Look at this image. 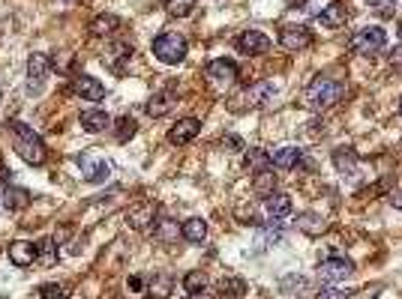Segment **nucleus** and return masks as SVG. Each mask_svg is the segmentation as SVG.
<instances>
[{
    "label": "nucleus",
    "mask_w": 402,
    "mask_h": 299,
    "mask_svg": "<svg viewBox=\"0 0 402 299\" xmlns=\"http://www.w3.org/2000/svg\"><path fill=\"white\" fill-rule=\"evenodd\" d=\"M9 132L15 135V153L22 156L27 165H42L49 150H45V141L36 135L24 120H9Z\"/></svg>",
    "instance_id": "nucleus-1"
},
{
    "label": "nucleus",
    "mask_w": 402,
    "mask_h": 299,
    "mask_svg": "<svg viewBox=\"0 0 402 299\" xmlns=\"http://www.w3.org/2000/svg\"><path fill=\"white\" fill-rule=\"evenodd\" d=\"M342 96H346V84L319 75V78H315L309 87H306L303 105H306L309 111H328V108H333V105L342 99Z\"/></svg>",
    "instance_id": "nucleus-2"
},
{
    "label": "nucleus",
    "mask_w": 402,
    "mask_h": 299,
    "mask_svg": "<svg viewBox=\"0 0 402 299\" xmlns=\"http://www.w3.org/2000/svg\"><path fill=\"white\" fill-rule=\"evenodd\" d=\"M186 51L189 45L180 33H159L156 40H153V57H156L159 63L166 66H177L186 60Z\"/></svg>",
    "instance_id": "nucleus-3"
},
{
    "label": "nucleus",
    "mask_w": 402,
    "mask_h": 299,
    "mask_svg": "<svg viewBox=\"0 0 402 299\" xmlns=\"http://www.w3.org/2000/svg\"><path fill=\"white\" fill-rule=\"evenodd\" d=\"M348 45H351L354 54L369 57V54H376V51H381V48L387 45V33H385V27L369 24V27H360V31L348 40Z\"/></svg>",
    "instance_id": "nucleus-4"
},
{
    "label": "nucleus",
    "mask_w": 402,
    "mask_h": 299,
    "mask_svg": "<svg viewBox=\"0 0 402 299\" xmlns=\"http://www.w3.org/2000/svg\"><path fill=\"white\" fill-rule=\"evenodd\" d=\"M351 273H354V264L348 257H342V255L324 257L319 264V278L324 284H337V282H342V278H348Z\"/></svg>",
    "instance_id": "nucleus-5"
},
{
    "label": "nucleus",
    "mask_w": 402,
    "mask_h": 299,
    "mask_svg": "<svg viewBox=\"0 0 402 299\" xmlns=\"http://www.w3.org/2000/svg\"><path fill=\"white\" fill-rule=\"evenodd\" d=\"M276 96V87L271 81H258L252 87H246V90L237 96V102H243V108H262Z\"/></svg>",
    "instance_id": "nucleus-6"
},
{
    "label": "nucleus",
    "mask_w": 402,
    "mask_h": 299,
    "mask_svg": "<svg viewBox=\"0 0 402 299\" xmlns=\"http://www.w3.org/2000/svg\"><path fill=\"white\" fill-rule=\"evenodd\" d=\"M280 45L285 51H303V48L312 45V33L300 24H285L280 31Z\"/></svg>",
    "instance_id": "nucleus-7"
},
{
    "label": "nucleus",
    "mask_w": 402,
    "mask_h": 299,
    "mask_svg": "<svg viewBox=\"0 0 402 299\" xmlns=\"http://www.w3.org/2000/svg\"><path fill=\"white\" fill-rule=\"evenodd\" d=\"M271 36L267 33H262V31H243L241 36H237V51L241 54H250V57H255V54H267L271 51Z\"/></svg>",
    "instance_id": "nucleus-8"
},
{
    "label": "nucleus",
    "mask_w": 402,
    "mask_h": 299,
    "mask_svg": "<svg viewBox=\"0 0 402 299\" xmlns=\"http://www.w3.org/2000/svg\"><path fill=\"white\" fill-rule=\"evenodd\" d=\"M127 221H129V228H136V230H147L153 221H156V204H153V200H138V204H132L127 210Z\"/></svg>",
    "instance_id": "nucleus-9"
},
{
    "label": "nucleus",
    "mask_w": 402,
    "mask_h": 299,
    "mask_svg": "<svg viewBox=\"0 0 402 299\" xmlns=\"http://www.w3.org/2000/svg\"><path fill=\"white\" fill-rule=\"evenodd\" d=\"M207 78L214 81L216 87L234 84V78H237V63H234V60H225V57H216V60L207 63Z\"/></svg>",
    "instance_id": "nucleus-10"
},
{
    "label": "nucleus",
    "mask_w": 402,
    "mask_h": 299,
    "mask_svg": "<svg viewBox=\"0 0 402 299\" xmlns=\"http://www.w3.org/2000/svg\"><path fill=\"white\" fill-rule=\"evenodd\" d=\"M79 168H81V177L88 182H105L111 177V165L105 159H97V156H79Z\"/></svg>",
    "instance_id": "nucleus-11"
},
{
    "label": "nucleus",
    "mask_w": 402,
    "mask_h": 299,
    "mask_svg": "<svg viewBox=\"0 0 402 299\" xmlns=\"http://www.w3.org/2000/svg\"><path fill=\"white\" fill-rule=\"evenodd\" d=\"M198 132H201V123H198L195 117H184V120H177L175 126L168 129V144H175V147H184V144L195 141Z\"/></svg>",
    "instance_id": "nucleus-12"
},
{
    "label": "nucleus",
    "mask_w": 402,
    "mask_h": 299,
    "mask_svg": "<svg viewBox=\"0 0 402 299\" xmlns=\"http://www.w3.org/2000/svg\"><path fill=\"white\" fill-rule=\"evenodd\" d=\"M175 105H177V90H159V93H153L147 105H145V111L150 114V117H166V114L175 111Z\"/></svg>",
    "instance_id": "nucleus-13"
},
{
    "label": "nucleus",
    "mask_w": 402,
    "mask_h": 299,
    "mask_svg": "<svg viewBox=\"0 0 402 299\" xmlns=\"http://www.w3.org/2000/svg\"><path fill=\"white\" fill-rule=\"evenodd\" d=\"M72 90L88 102H99L105 99V84L99 78H90V75H75L72 78Z\"/></svg>",
    "instance_id": "nucleus-14"
},
{
    "label": "nucleus",
    "mask_w": 402,
    "mask_h": 299,
    "mask_svg": "<svg viewBox=\"0 0 402 299\" xmlns=\"http://www.w3.org/2000/svg\"><path fill=\"white\" fill-rule=\"evenodd\" d=\"M291 198L289 195H282V191H273V195H267L264 198V216L271 219V221H280V219H289L291 216Z\"/></svg>",
    "instance_id": "nucleus-15"
},
{
    "label": "nucleus",
    "mask_w": 402,
    "mask_h": 299,
    "mask_svg": "<svg viewBox=\"0 0 402 299\" xmlns=\"http://www.w3.org/2000/svg\"><path fill=\"white\" fill-rule=\"evenodd\" d=\"M333 168H337L342 177H357V168H360V159L357 153H354L351 147H337L333 150Z\"/></svg>",
    "instance_id": "nucleus-16"
},
{
    "label": "nucleus",
    "mask_w": 402,
    "mask_h": 299,
    "mask_svg": "<svg viewBox=\"0 0 402 299\" xmlns=\"http://www.w3.org/2000/svg\"><path fill=\"white\" fill-rule=\"evenodd\" d=\"M49 69H51V60L45 54H31L27 60V78H31V90H40L49 78Z\"/></svg>",
    "instance_id": "nucleus-17"
},
{
    "label": "nucleus",
    "mask_w": 402,
    "mask_h": 299,
    "mask_svg": "<svg viewBox=\"0 0 402 299\" xmlns=\"http://www.w3.org/2000/svg\"><path fill=\"white\" fill-rule=\"evenodd\" d=\"M129 60H132V45H129V42H114V45L108 48V54L102 57V63L108 66L111 72H123Z\"/></svg>",
    "instance_id": "nucleus-18"
},
{
    "label": "nucleus",
    "mask_w": 402,
    "mask_h": 299,
    "mask_svg": "<svg viewBox=\"0 0 402 299\" xmlns=\"http://www.w3.org/2000/svg\"><path fill=\"white\" fill-rule=\"evenodd\" d=\"M267 156H271V168H276V171H294V168L300 165L303 153L298 147H280V150L267 153Z\"/></svg>",
    "instance_id": "nucleus-19"
},
{
    "label": "nucleus",
    "mask_w": 402,
    "mask_h": 299,
    "mask_svg": "<svg viewBox=\"0 0 402 299\" xmlns=\"http://www.w3.org/2000/svg\"><path fill=\"white\" fill-rule=\"evenodd\" d=\"M346 22H348L346 3H330V6H324L321 12H319V24L328 27V31H337V27H342Z\"/></svg>",
    "instance_id": "nucleus-20"
},
{
    "label": "nucleus",
    "mask_w": 402,
    "mask_h": 299,
    "mask_svg": "<svg viewBox=\"0 0 402 299\" xmlns=\"http://www.w3.org/2000/svg\"><path fill=\"white\" fill-rule=\"evenodd\" d=\"M9 260H13L15 266H33V260H36V246L33 243H27V239H18V243L9 246Z\"/></svg>",
    "instance_id": "nucleus-21"
},
{
    "label": "nucleus",
    "mask_w": 402,
    "mask_h": 299,
    "mask_svg": "<svg viewBox=\"0 0 402 299\" xmlns=\"http://www.w3.org/2000/svg\"><path fill=\"white\" fill-rule=\"evenodd\" d=\"M111 117L105 111H99V108H93V111H81V129L84 132H90V135H97V132H105L111 126Z\"/></svg>",
    "instance_id": "nucleus-22"
},
{
    "label": "nucleus",
    "mask_w": 402,
    "mask_h": 299,
    "mask_svg": "<svg viewBox=\"0 0 402 299\" xmlns=\"http://www.w3.org/2000/svg\"><path fill=\"white\" fill-rule=\"evenodd\" d=\"M294 225H298V230H303V234H309V237H321L324 230H328V219L319 216V213H300Z\"/></svg>",
    "instance_id": "nucleus-23"
},
{
    "label": "nucleus",
    "mask_w": 402,
    "mask_h": 299,
    "mask_svg": "<svg viewBox=\"0 0 402 299\" xmlns=\"http://www.w3.org/2000/svg\"><path fill=\"white\" fill-rule=\"evenodd\" d=\"M27 204H31V191L18 189V186H6V191H3V207L9 210V213H18V210H24Z\"/></svg>",
    "instance_id": "nucleus-24"
},
{
    "label": "nucleus",
    "mask_w": 402,
    "mask_h": 299,
    "mask_svg": "<svg viewBox=\"0 0 402 299\" xmlns=\"http://www.w3.org/2000/svg\"><path fill=\"white\" fill-rule=\"evenodd\" d=\"M180 237L186 239V243H204V237H207V221L204 219H186L184 221V228H180Z\"/></svg>",
    "instance_id": "nucleus-25"
},
{
    "label": "nucleus",
    "mask_w": 402,
    "mask_h": 299,
    "mask_svg": "<svg viewBox=\"0 0 402 299\" xmlns=\"http://www.w3.org/2000/svg\"><path fill=\"white\" fill-rule=\"evenodd\" d=\"M118 31H120V18L111 15V12L97 15V18L90 22V33H93V36H111V33H118Z\"/></svg>",
    "instance_id": "nucleus-26"
},
{
    "label": "nucleus",
    "mask_w": 402,
    "mask_h": 299,
    "mask_svg": "<svg viewBox=\"0 0 402 299\" xmlns=\"http://www.w3.org/2000/svg\"><path fill=\"white\" fill-rule=\"evenodd\" d=\"M57 257H61V252H57V243L51 237H45V239L36 243V260H40L42 266H54Z\"/></svg>",
    "instance_id": "nucleus-27"
},
{
    "label": "nucleus",
    "mask_w": 402,
    "mask_h": 299,
    "mask_svg": "<svg viewBox=\"0 0 402 299\" xmlns=\"http://www.w3.org/2000/svg\"><path fill=\"white\" fill-rule=\"evenodd\" d=\"M153 237L159 239V243H177V237H180V230H177V221H171V219H159L156 221V228H153Z\"/></svg>",
    "instance_id": "nucleus-28"
},
{
    "label": "nucleus",
    "mask_w": 402,
    "mask_h": 299,
    "mask_svg": "<svg viewBox=\"0 0 402 299\" xmlns=\"http://www.w3.org/2000/svg\"><path fill=\"white\" fill-rule=\"evenodd\" d=\"M246 291H250V284H246L241 275H225V278H219V293H225V296H243Z\"/></svg>",
    "instance_id": "nucleus-29"
},
{
    "label": "nucleus",
    "mask_w": 402,
    "mask_h": 299,
    "mask_svg": "<svg viewBox=\"0 0 402 299\" xmlns=\"http://www.w3.org/2000/svg\"><path fill=\"white\" fill-rule=\"evenodd\" d=\"M282 228H280V221H271L262 234H258V248H271V246H280L282 243Z\"/></svg>",
    "instance_id": "nucleus-30"
},
{
    "label": "nucleus",
    "mask_w": 402,
    "mask_h": 299,
    "mask_svg": "<svg viewBox=\"0 0 402 299\" xmlns=\"http://www.w3.org/2000/svg\"><path fill=\"white\" fill-rule=\"evenodd\" d=\"M252 186H255V191L258 195H273V189H276V173L267 168V171H258L255 177H252Z\"/></svg>",
    "instance_id": "nucleus-31"
},
{
    "label": "nucleus",
    "mask_w": 402,
    "mask_h": 299,
    "mask_svg": "<svg viewBox=\"0 0 402 299\" xmlns=\"http://www.w3.org/2000/svg\"><path fill=\"white\" fill-rule=\"evenodd\" d=\"M171 291H175V282H171V275H153L150 278V296L153 299H166Z\"/></svg>",
    "instance_id": "nucleus-32"
},
{
    "label": "nucleus",
    "mask_w": 402,
    "mask_h": 299,
    "mask_svg": "<svg viewBox=\"0 0 402 299\" xmlns=\"http://www.w3.org/2000/svg\"><path fill=\"white\" fill-rule=\"evenodd\" d=\"M166 12L171 18H186L195 12V0H166Z\"/></svg>",
    "instance_id": "nucleus-33"
},
{
    "label": "nucleus",
    "mask_w": 402,
    "mask_h": 299,
    "mask_svg": "<svg viewBox=\"0 0 402 299\" xmlns=\"http://www.w3.org/2000/svg\"><path fill=\"white\" fill-rule=\"evenodd\" d=\"M136 129H138V123L127 114V117H120L118 123H114V138H118L120 144H127V141L132 138V135H136Z\"/></svg>",
    "instance_id": "nucleus-34"
},
{
    "label": "nucleus",
    "mask_w": 402,
    "mask_h": 299,
    "mask_svg": "<svg viewBox=\"0 0 402 299\" xmlns=\"http://www.w3.org/2000/svg\"><path fill=\"white\" fill-rule=\"evenodd\" d=\"M207 287V275L201 273V269H193L186 278H184V291L186 293H198V291H204Z\"/></svg>",
    "instance_id": "nucleus-35"
},
{
    "label": "nucleus",
    "mask_w": 402,
    "mask_h": 299,
    "mask_svg": "<svg viewBox=\"0 0 402 299\" xmlns=\"http://www.w3.org/2000/svg\"><path fill=\"white\" fill-rule=\"evenodd\" d=\"M367 3H369V9L378 18H394L396 15V6H399L396 0H367Z\"/></svg>",
    "instance_id": "nucleus-36"
},
{
    "label": "nucleus",
    "mask_w": 402,
    "mask_h": 299,
    "mask_svg": "<svg viewBox=\"0 0 402 299\" xmlns=\"http://www.w3.org/2000/svg\"><path fill=\"white\" fill-rule=\"evenodd\" d=\"M40 299H70V291L57 282H49V284L40 287Z\"/></svg>",
    "instance_id": "nucleus-37"
},
{
    "label": "nucleus",
    "mask_w": 402,
    "mask_h": 299,
    "mask_svg": "<svg viewBox=\"0 0 402 299\" xmlns=\"http://www.w3.org/2000/svg\"><path fill=\"white\" fill-rule=\"evenodd\" d=\"M250 165H252V173L267 171V168H271V156L262 153V150H250Z\"/></svg>",
    "instance_id": "nucleus-38"
},
{
    "label": "nucleus",
    "mask_w": 402,
    "mask_h": 299,
    "mask_svg": "<svg viewBox=\"0 0 402 299\" xmlns=\"http://www.w3.org/2000/svg\"><path fill=\"white\" fill-rule=\"evenodd\" d=\"M319 299H351V291H342V287H324V291L319 293Z\"/></svg>",
    "instance_id": "nucleus-39"
},
{
    "label": "nucleus",
    "mask_w": 402,
    "mask_h": 299,
    "mask_svg": "<svg viewBox=\"0 0 402 299\" xmlns=\"http://www.w3.org/2000/svg\"><path fill=\"white\" fill-rule=\"evenodd\" d=\"M141 284H145V282H141L138 275H132L129 282H127V287H129V291H141Z\"/></svg>",
    "instance_id": "nucleus-40"
},
{
    "label": "nucleus",
    "mask_w": 402,
    "mask_h": 299,
    "mask_svg": "<svg viewBox=\"0 0 402 299\" xmlns=\"http://www.w3.org/2000/svg\"><path fill=\"white\" fill-rule=\"evenodd\" d=\"M189 299H216L214 293H204V291H198V293H189Z\"/></svg>",
    "instance_id": "nucleus-41"
},
{
    "label": "nucleus",
    "mask_w": 402,
    "mask_h": 299,
    "mask_svg": "<svg viewBox=\"0 0 402 299\" xmlns=\"http://www.w3.org/2000/svg\"><path fill=\"white\" fill-rule=\"evenodd\" d=\"M390 204H394V207H402V195H396V198H390Z\"/></svg>",
    "instance_id": "nucleus-42"
},
{
    "label": "nucleus",
    "mask_w": 402,
    "mask_h": 299,
    "mask_svg": "<svg viewBox=\"0 0 402 299\" xmlns=\"http://www.w3.org/2000/svg\"><path fill=\"white\" fill-rule=\"evenodd\" d=\"M57 3H63V6H75V0H57Z\"/></svg>",
    "instance_id": "nucleus-43"
},
{
    "label": "nucleus",
    "mask_w": 402,
    "mask_h": 299,
    "mask_svg": "<svg viewBox=\"0 0 402 299\" xmlns=\"http://www.w3.org/2000/svg\"><path fill=\"white\" fill-rule=\"evenodd\" d=\"M399 114H402V99H399Z\"/></svg>",
    "instance_id": "nucleus-44"
}]
</instances>
